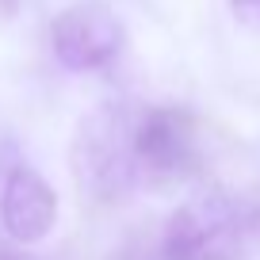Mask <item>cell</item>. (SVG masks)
<instances>
[{"label": "cell", "instance_id": "6da1fadb", "mask_svg": "<svg viewBox=\"0 0 260 260\" xmlns=\"http://www.w3.org/2000/svg\"><path fill=\"white\" fill-rule=\"evenodd\" d=\"M134 119L138 111L126 104H100L77 122L69 165L73 180L88 199L111 203L122 199L138 184V165H134Z\"/></svg>", "mask_w": 260, "mask_h": 260}, {"label": "cell", "instance_id": "7a4b0ae2", "mask_svg": "<svg viewBox=\"0 0 260 260\" xmlns=\"http://www.w3.org/2000/svg\"><path fill=\"white\" fill-rule=\"evenodd\" d=\"M138 184H176L199 169V126L184 107H142L134 119Z\"/></svg>", "mask_w": 260, "mask_h": 260}, {"label": "cell", "instance_id": "3957f363", "mask_svg": "<svg viewBox=\"0 0 260 260\" xmlns=\"http://www.w3.org/2000/svg\"><path fill=\"white\" fill-rule=\"evenodd\" d=\"M241 237V207L222 191L199 195L169 214L157 256L161 260H234Z\"/></svg>", "mask_w": 260, "mask_h": 260}, {"label": "cell", "instance_id": "277c9868", "mask_svg": "<svg viewBox=\"0 0 260 260\" xmlns=\"http://www.w3.org/2000/svg\"><path fill=\"white\" fill-rule=\"evenodd\" d=\"M126 46V27L104 0H77L50 23V50L69 73L107 69Z\"/></svg>", "mask_w": 260, "mask_h": 260}, {"label": "cell", "instance_id": "5b68a950", "mask_svg": "<svg viewBox=\"0 0 260 260\" xmlns=\"http://www.w3.org/2000/svg\"><path fill=\"white\" fill-rule=\"evenodd\" d=\"M0 226L12 241L35 245L57 226V195L31 165H12L0 180Z\"/></svg>", "mask_w": 260, "mask_h": 260}, {"label": "cell", "instance_id": "8992f818", "mask_svg": "<svg viewBox=\"0 0 260 260\" xmlns=\"http://www.w3.org/2000/svg\"><path fill=\"white\" fill-rule=\"evenodd\" d=\"M230 12H234L237 23H245L249 31L260 35V0H230Z\"/></svg>", "mask_w": 260, "mask_h": 260}, {"label": "cell", "instance_id": "52a82bcc", "mask_svg": "<svg viewBox=\"0 0 260 260\" xmlns=\"http://www.w3.org/2000/svg\"><path fill=\"white\" fill-rule=\"evenodd\" d=\"M16 12H19V0H0V23H8Z\"/></svg>", "mask_w": 260, "mask_h": 260}, {"label": "cell", "instance_id": "ba28073f", "mask_svg": "<svg viewBox=\"0 0 260 260\" xmlns=\"http://www.w3.org/2000/svg\"><path fill=\"white\" fill-rule=\"evenodd\" d=\"M0 260H23V256H16V252H4V249H0Z\"/></svg>", "mask_w": 260, "mask_h": 260}]
</instances>
